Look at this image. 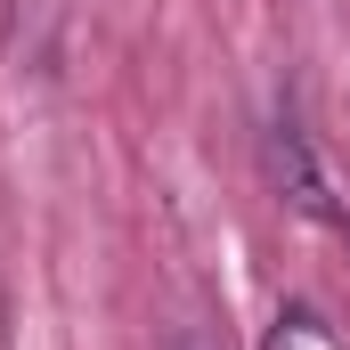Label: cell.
Here are the masks:
<instances>
[{"mask_svg":"<svg viewBox=\"0 0 350 350\" xmlns=\"http://www.w3.org/2000/svg\"><path fill=\"white\" fill-rule=\"evenodd\" d=\"M261 179H269V196L285 212H301L318 228H350V204L334 196V172L318 163V147H310V131H301L293 106H277L261 122Z\"/></svg>","mask_w":350,"mask_h":350,"instance_id":"1","label":"cell"},{"mask_svg":"<svg viewBox=\"0 0 350 350\" xmlns=\"http://www.w3.org/2000/svg\"><path fill=\"white\" fill-rule=\"evenodd\" d=\"M326 342V334H318V318H310V310H285V318H277V334H269V350H318Z\"/></svg>","mask_w":350,"mask_h":350,"instance_id":"2","label":"cell"},{"mask_svg":"<svg viewBox=\"0 0 350 350\" xmlns=\"http://www.w3.org/2000/svg\"><path fill=\"white\" fill-rule=\"evenodd\" d=\"M172 350H220V342H212V334H179Z\"/></svg>","mask_w":350,"mask_h":350,"instance_id":"3","label":"cell"}]
</instances>
